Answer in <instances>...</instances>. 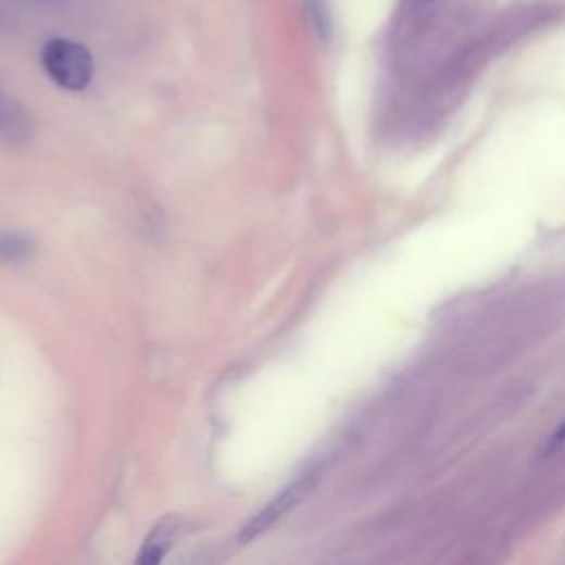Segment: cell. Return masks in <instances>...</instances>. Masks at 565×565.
Masks as SVG:
<instances>
[{
    "mask_svg": "<svg viewBox=\"0 0 565 565\" xmlns=\"http://www.w3.org/2000/svg\"><path fill=\"white\" fill-rule=\"evenodd\" d=\"M42 68L47 76L64 91H85L93 80V55L91 51L68 38H51L40 51Z\"/></svg>",
    "mask_w": 565,
    "mask_h": 565,
    "instance_id": "6da1fadb",
    "label": "cell"
},
{
    "mask_svg": "<svg viewBox=\"0 0 565 565\" xmlns=\"http://www.w3.org/2000/svg\"><path fill=\"white\" fill-rule=\"evenodd\" d=\"M314 484H316V473H307V475L299 477L294 484H290L286 490H280L276 498L265 508H261L252 517V522L241 530L239 541L248 543V541L256 539L259 535H263L265 530H269L280 517H286L292 508H297L307 498Z\"/></svg>",
    "mask_w": 565,
    "mask_h": 565,
    "instance_id": "7a4b0ae2",
    "label": "cell"
},
{
    "mask_svg": "<svg viewBox=\"0 0 565 565\" xmlns=\"http://www.w3.org/2000/svg\"><path fill=\"white\" fill-rule=\"evenodd\" d=\"M181 528H184V522L179 517H175V515L162 517L153 526V530L149 532L145 545H141V552H139L137 561L145 563V565L160 563L173 550V545L177 543V539L181 535Z\"/></svg>",
    "mask_w": 565,
    "mask_h": 565,
    "instance_id": "3957f363",
    "label": "cell"
},
{
    "mask_svg": "<svg viewBox=\"0 0 565 565\" xmlns=\"http://www.w3.org/2000/svg\"><path fill=\"white\" fill-rule=\"evenodd\" d=\"M0 135L10 141H23L29 135V122L16 100L0 87Z\"/></svg>",
    "mask_w": 565,
    "mask_h": 565,
    "instance_id": "277c9868",
    "label": "cell"
},
{
    "mask_svg": "<svg viewBox=\"0 0 565 565\" xmlns=\"http://www.w3.org/2000/svg\"><path fill=\"white\" fill-rule=\"evenodd\" d=\"M307 10H310V18H312V23H314V29H316L323 38H327L329 32H331V23H329V12H327L323 0H310Z\"/></svg>",
    "mask_w": 565,
    "mask_h": 565,
    "instance_id": "5b68a950",
    "label": "cell"
},
{
    "mask_svg": "<svg viewBox=\"0 0 565 565\" xmlns=\"http://www.w3.org/2000/svg\"><path fill=\"white\" fill-rule=\"evenodd\" d=\"M565 447V422H561V427L554 431V436L543 444V457L554 455L556 451H561Z\"/></svg>",
    "mask_w": 565,
    "mask_h": 565,
    "instance_id": "8992f818",
    "label": "cell"
},
{
    "mask_svg": "<svg viewBox=\"0 0 565 565\" xmlns=\"http://www.w3.org/2000/svg\"><path fill=\"white\" fill-rule=\"evenodd\" d=\"M34 3H38V5H60V3H64V0H34Z\"/></svg>",
    "mask_w": 565,
    "mask_h": 565,
    "instance_id": "52a82bcc",
    "label": "cell"
},
{
    "mask_svg": "<svg viewBox=\"0 0 565 565\" xmlns=\"http://www.w3.org/2000/svg\"><path fill=\"white\" fill-rule=\"evenodd\" d=\"M417 5H429V3H434V0H415Z\"/></svg>",
    "mask_w": 565,
    "mask_h": 565,
    "instance_id": "ba28073f",
    "label": "cell"
}]
</instances>
